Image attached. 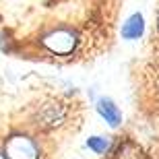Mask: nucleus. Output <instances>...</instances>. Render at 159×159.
I'll return each instance as SVG.
<instances>
[{
  "mask_svg": "<svg viewBox=\"0 0 159 159\" xmlns=\"http://www.w3.org/2000/svg\"><path fill=\"white\" fill-rule=\"evenodd\" d=\"M143 31H145V21H143V15H132V17L124 23L122 27V37L126 39H136V37L143 35Z\"/></svg>",
  "mask_w": 159,
  "mask_h": 159,
  "instance_id": "7ed1b4c3",
  "label": "nucleus"
},
{
  "mask_svg": "<svg viewBox=\"0 0 159 159\" xmlns=\"http://www.w3.org/2000/svg\"><path fill=\"white\" fill-rule=\"evenodd\" d=\"M116 159H143V149L132 141L122 143L116 151Z\"/></svg>",
  "mask_w": 159,
  "mask_h": 159,
  "instance_id": "39448f33",
  "label": "nucleus"
},
{
  "mask_svg": "<svg viewBox=\"0 0 159 159\" xmlns=\"http://www.w3.org/2000/svg\"><path fill=\"white\" fill-rule=\"evenodd\" d=\"M97 110H99V114L106 118V122L110 124V126H118L120 120H122V114H120V110L114 106L110 99H99V103H97Z\"/></svg>",
  "mask_w": 159,
  "mask_h": 159,
  "instance_id": "20e7f679",
  "label": "nucleus"
},
{
  "mask_svg": "<svg viewBox=\"0 0 159 159\" xmlns=\"http://www.w3.org/2000/svg\"><path fill=\"white\" fill-rule=\"evenodd\" d=\"M6 157L8 159H37V147L27 136H12L6 143Z\"/></svg>",
  "mask_w": 159,
  "mask_h": 159,
  "instance_id": "f257e3e1",
  "label": "nucleus"
},
{
  "mask_svg": "<svg viewBox=\"0 0 159 159\" xmlns=\"http://www.w3.org/2000/svg\"><path fill=\"white\" fill-rule=\"evenodd\" d=\"M89 147L93 149L95 153H106L107 147H110V141L99 139V136H93V139H89Z\"/></svg>",
  "mask_w": 159,
  "mask_h": 159,
  "instance_id": "423d86ee",
  "label": "nucleus"
},
{
  "mask_svg": "<svg viewBox=\"0 0 159 159\" xmlns=\"http://www.w3.org/2000/svg\"><path fill=\"white\" fill-rule=\"evenodd\" d=\"M43 43H46L52 52L56 54H68L72 52V48H75V43H77V39H75V35H72L70 31H54V33H50V35L43 39Z\"/></svg>",
  "mask_w": 159,
  "mask_h": 159,
  "instance_id": "f03ea898",
  "label": "nucleus"
},
{
  "mask_svg": "<svg viewBox=\"0 0 159 159\" xmlns=\"http://www.w3.org/2000/svg\"><path fill=\"white\" fill-rule=\"evenodd\" d=\"M0 159H4V155H0Z\"/></svg>",
  "mask_w": 159,
  "mask_h": 159,
  "instance_id": "0eeeda50",
  "label": "nucleus"
}]
</instances>
